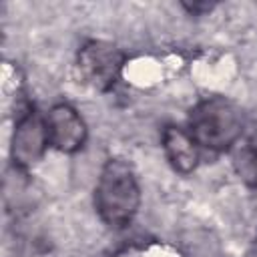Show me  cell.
I'll use <instances>...</instances> for the list:
<instances>
[{
  "instance_id": "6da1fadb",
  "label": "cell",
  "mask_w": 257,
  "mask_h": 257,
  "mask_svg": "<svg viewBox=\"0 0 257 257\" xmlns=\"http://www.w3.org/2000/svg\"><path fill=\"white\" fill-rule=\"evenodd\" d=\"M243 128L245 120L241 108L225 96L199 100L187 120V131L197 147L215 153L233 149L243 139Z\"/></svg>"
},
{
  "instance_id": "7a4b0ae2",
  "label": "cell",
  "mask_w": 257,
  "mask_h": 257,
  "mask_svg": "<svg viewBox=\"0 0 257 257\" xmlns=\"http://www.w3.org/2000/svg\"><path fill=\"white\" fill-rule=\"evenodd\" d=\"M141 205V187L135 171L122 159H108L100 169L94 187V209L102 223L120 229L126 227Z\"/></svg>"
},
{
  "instance_id": "3957f363",
  "label": "cell",
  "mask_w": 257,
  "mask_h": 257,
  "mask_svg": "<svg viewBox=\"0 0 257 257\" xmlns=\"http://www.w3.org/2000/svg\"><path fill=\"white\" fill-rule=\"evenodd\" d=\"M76 66L86 84L94 90H110L124 66V54L118 46L104 40H88L76 56Z\"/></svg>"
},
{
  "instance_id": "277c9868",
  "label": "cell",
  "mask_w": 257,
  "mask_h": 257,
  "mask_svg": "<svg viewBox=\"0 0 257 257\" xmlns=\"http://www.w3.org/2000/svg\"><path fill=\"white\" fill-rule=\"evenodd\" d=\"M48 145L44 116H40L34 108H26L14 126L12 135V161L20 169H30L36 165Z\"/></svg>"
},
{
  "instance_id": "5b68a950",
  "label": "cell",
  "mask_w": 257,
  "mask_h": 257,
  "mask_svg": "<svg viewBox=\"0 0 257 257\" xmlns=\"http://www.w3.org/2000/svg\"><path fill=\"white\" fill-rule=\"evenodd\" d=\"M48 145L60 153H76L86 141V124L70 104H54L44 114Z\"/></svg>"
},
{
  "instance_id": "8992f818",
  "label": "cell",
  "mask_w": 257,
  "mask_h": 257,
  "mask_svg": "<svg viewBox=\"0 0 257 257\" xmlns=\"http://www.w3.org/2000/svg\"><path fill=\"white\" fill-rule=\"evenodd\" d=\"M163 151L177 173H191L199 163V147L187 128L167 126L163 131Z\"/></svg>"
},
{
  "instance_id": "52a82bcc",
  "label": "cell",
  "mask_w": 257,
  "mask_h": 257,
  "mask_svg": "<svg viewBox=\"0 0 257 257\" xmlns=\"http://www.w3.org/2000/svg\"><path fill=\"white\" fill-rule=\"evenodd\" d=\"M233 167L247 187L257 189V137H249L235 145Z\"/></svg>"
}]
</instances>
